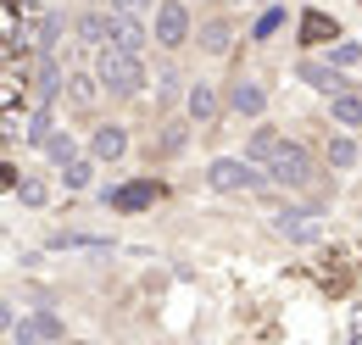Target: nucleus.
Wrapping results in <instances>:
<instances>
[{"label": "nucleus", "instance_id": "obj_1", "mask_svg": "<svg viewBox=\"0 0 362 345\" xmlns=\"http://www.w3.org/2000/svg\"><path fill=\"white\" fill-rule=\"evenodd\" d=\"M95 78L106 84V95H139L145 89V62L134 50L106 45V50H95Z\"/></svg>", "mask_w": 362, "mask_h": 345}, {"label": "nucleus", "instance_id": "obj_2", "mask_svg": "<svg viewBox=\"0 0 362 345\" xmlns=\"http://www.w3.org/2000/svg\"><path fill=\"white\" fill-rule=\"evenodd\" d=\"M206 184H212L218 195H234V189L245 195V189H262V184H268V172L257 168L251 156H218V162L206 168Z\"/></svg>", "mask_w": 362, "mask_h": 345}, {"label": "nucleus", "instance_id": "obj_3", "mask_svg": "<svg viewBox=\"0 0 362 345\" xmlns=\"http://www.w3.org/2000/svg\"><path fill=\"white\" fill-rule=\"evenodd\" d=\"M268 184H279V189H307V184H313V156H307V145L284 139V145L273 151V162H268Z\"/></svg>", "mask_w": 362, "mask_h": 345}, {"label": "nucleus", "instance_id": "obj_4", "mask_svg": "<svg viewBox=\"0 0 362 345\" xmlns=\"http://www.w3.org/2000/svg\"><path fill=\"white\" fill-rule=\"evenodd\" d=\"M151 40L162 45V50H179V45L195 40V34H189V6H184V0H156V11H151Z\"/></svg>", "mask_w": 362, "mask_h": 345}, {"label": "nucleus", "instance_id": "obj_5", "mask_svg": "<svg viewBox=\"0 0 362 345\" xmlns=\"http://www.w3.org/2000/svg\"><path fill=\"white\" fill-rule=\"evenodd\" d=\"M223 106H228V100L206 84V78H195V84L184 89V112H189V123H195V129H212V123L223 117Z\"/></svg>", "mask_w": 362, "mask_h": 345}, {"label": "nucleus", "instance_id": "obj_6", "mask_svg": "<svg viewBox=\"0 0 362 345\" xmlns=\"http://www.w3.org/2000/svg\"><path fill=\"white\" fill-rule=\"evenodd\" d=\"M273 228H279L290 245H317V234H323V223H317L313 206H284V212H273Z\"/></svg>", "mask_w": 362, "mask_h": 345}, {"label": "nucleus", "instance_id": "obj_7", "mask_svg": "<svg viewBox=\"0 0 362 345\" xmlns=\"http://www.w3.org/2000/svg\"><path fill=\"white\" fill-rule=\"evenodd\" d=\"M223 100H228V112H240V117H262L268 112V89L257 84V78H234Z\"/></svg>", "mask_w": 362, "mask_h": 345}, {"label": "nucleus", "instance_id": "obj_8", "mask_svg": "<svg viewBox=\"0 0 362 345\" xmlns=\"http://www.w3.org/2000/svg\"><path fill=\"white\" fill-rule=\"evenodd\" d=\"M123 151H129V129H123V123H100V129L90 134V156L95 162H117Z\"/></svg>", "mask_w": 362, "mask_h": 345}, {"label": "nucleus", "instance_id": "obj_9", "mask_svg": "<svg viewBox=\"0 0 362 345\" xmlns=\"http://www.w3.org/2000/svg\"><path fill=\"white\" fill-rule=\"evenodd\" d=\"M73 34H78V45H90V50H106L112 45V11H84L73 23Z\"/></svg>", "mask_w": 362, "mask_h": 345}, {"label": "nucleus", "instance_id": "obj_10", "mask_svg": "<svg viewBox=\"0 0 362 345\" xmlns=\"http://www.w3.org/2000/svg\"><path fill=\"white\" fill-rule=\"evenodd\" d=\"M195 45H201L206 56H228V50H234V23H228V17L201 23V28H195Z\"/></svg>", "mask_w": 362, "mask_h": 345}, {"label": "nucleus", "instance_id": "obj_11", "mask_svg": "<svg viewBox=\"0 0 362 345\" xmlns=\"http://www.w3.org/2000/svg\"><path fill=\"white\" fill-rule=\"evenodd\" d=\"M145 40H151V34H145V17H123V11H112V45H117V50H145Z\"/></svg>", "mask_w": 362, "mask_h": 345}, {"label": "nucleus", "instance_id": "obj_12", "mask_svg": "<svg viewBox=\"0 0 362 345\" xmlns=\"http://www.w3.org/2000/svg\"><path fill=\"white\" fill-rule=\"evenodd\" d=\"M301 78L317 89V95H346V78H340V67H317V62H301Z\"/></svg>", "mask_w": 362, "mask_h": 345}, {"label": "nucleus", "instance_id": "obj_13", "mask_svg": "<svg viewBox=\"0 0 362 345\" xmlns=\"http://www.w3.org/2000/svg\"><path fill=\"white\" fill-rule=\"evenodd\" d=\"M100 89H106V84L95 78V67H90V73H67V100H73V106H84V112L100 100Z\"/></svg>", "mask_w": 362, "mask_h": 345}, {"label": "nucleus", "instance_id": "obj_14", "mask_svg": "<svg viewBox=\"0 0 362 345\" xmlns=\"http://www.w3.org/2000/svg\"><path fill=\"white\" fill-rule=\"evenodd\" d=\"M279 145H284V134H279V129H257V134H251V145H245V156L268 172V162H273V151H279Z\"/></svg>", "mask_w": 362, "mask_h": 345}, {"label": "nucleus", "instance_id": "obj_15", "mask_svg": "<svg viewBox=\"0 0 362 345\" xmlns=\"http://www.w3.org/2000/svg\"><path fill=\"white\" fill-rule=\"evenodd\" d=\"M156 195H162V189L145 178V184H129V189H117V195H112V206H123V212H139V206H151Z\"/></svg>", "mask_w": 362, "mask_h": 345}, {"label": "nucleus", "instance_id": "obj_16", "mask_svg": "<svg viewBox=\"0 0 362 345\" xmlns=\"http://www.w3.org/2000/svg\"><path fill=\"white\" fill-rule=\"evenodd\" d=\"M329 40H340L334 23H329L323 11H307V17H301V45H329Z\"/></svg>", "mask_w": 362, "mask_h": 345}, {"label": "nucleus", "instance_id": "obj_17", "mask_svg": "<svg viewBox=\"0 0 362 345\" xmlns=\"http://www.w3.org/2000/svg\"><path fill=\"white\" fill-rule=\"evenodd\" d=\"M329 112H334V123L362 129V100H357V95H334V100H329Z\"/></svg>", "mask_w": 362, "mask_h": 345}, {"label": "nucleus", "instance_id": "obj_18", "mask_svg": "<svg viewBox=\"0 0 362 345\" xmlns=\"http://www.w3.org/2000/svg\"><path fill=\"white\" fill-rule=\"evenodd\" d=\"M90 172H95V156H73V162L62 168V184H67V189H90Z\"/></svg>", "mask_w": 362, "mask_h": 345}, {"label": "nucleus", "instance_id": "obj_19", "mask_svg": "<svg viewBox=\"0 0 362 345\" xmlns=\"http://www.w3.org/2000/svg\"><path fill=\"white\" fill-rule=\"evenodd\" d=\"M362 62V45L357 40H334V50H329V67H357Z\"/></svg>", "mask_w": 362, "mask_h": 345}, {"label": "nucleus", "instance_id": "obj_20", "mask_svg": "<svg viewBox=\"0 0 362 345\" xmlns=\"http://www.w3.org/2000/svg\"><path fill=\"white\" fill-rule=\"evenodd\" d=\"M17 201H23V206H45L50 189L40 184V178H23V184H17Z\"/></svg>", "mask_w": 362, "mask_h": 345}, {"label": "nucleus", "instance_id": "obj_21", "mask_svg": "<svg viewBox=\"0 0 362 345\" xmlns=\"http://www.w3.org/2000/svg\"><path fill=\"white\" fill-rule=\"evenodd\" d=\"M329 162H334V168H351V162H357V145H351V139H329Z\"/></svg>", "mask_w": 362, "mask_h": 345}, {"label": "nucleus", "instance_id": "obj_22", "mask_svg": "<svg viewBox=\"0 0 362 345\" xmlns=\"http://www.w3.org/2000/svg\"><path fill=\"white\" fill-rule=\"evenodd\" d=\"M45 151L56 156V162H62V168L73 162V139H67V134H50V139H45Z\"/></svg>", "mask_w": 362, "mask_h": 345}, {"label": "nucleus", "instance_id": "obj_23", "mask_svg": "<svg viewBox=\"0 0 362 345\" xmlns=\"http://www.w3.org/2000/svg\"><path fill=\"white\" fill-rule=\"evenodd\" d=\"M112 11H123V17H145L151 11V0H106Z\"/></svg>", "mask_w": 362, "mask_h": 345}, {"label": "nucleus", "instance_id": "obj_24", "mask_svg": "<svg viewBox=\"0 0 362 345\" xmlns=\"http://www.w3.org/2000/svg\"><path fill=\"white\" fill-rule=\"evenodd\" d=\"M279 23H284V11H268V17L257 23V40H268V34H279Z\"/></svg>", "mask_w": 362, "mask_h": 345}, {"label": "nucleus", "instance_id": "obj_25", "mask_svg": "<svg viewBox=\"0 0 362 345\" xmlns=\"http://www.w3.org/2000/svg\"><path fill=\"white\" fill-rule=\"evenodd\" d=\"M251 6H273V0H251Z\"/></svg>", "mask_w": 362, "mask_h": 345}]
</instances>
